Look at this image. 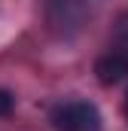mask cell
<instances>
[{
  "label": "cell",
  "mask_w": 128,
  "mask_h": 131,
  "mask_svg": "<svg viewBox=\"0 0 128 131\" xmlns=\"http://www.w3.org/2000/svg\"><path fill=\"white\" fill-rule=\"evenodd\" d=\"M52 128L55 131H104L101 113L89 101H61L52 107Z\"/></svg>",
  "instance_id": "cell-1"
},
{
  "label": "cell",
  "mask_w": 128,
  "mask_h": 131,
  "mask_svg": "<svg viewBox=\"0 0 128 131\" xmlns=\"http://www.w3.org/2000/svg\"><path fill=\"white\" fill-rule=\"evenodd\" d=\"M95 73H98V82L101 85H116V82H122L128 76V67L113 55V52H107V55H101L95 64Z\"/></svg>",
  "instance_id": "cell-2"
},
{
  "label": "cell",
  "mask_w": 128,
  "mask_h": 131,
  "mask_svg": "<svg viewBox=\"0 0 128 131\" xmlns=\"http://www.w3.org/2000/svg\"><path fill=\"white\" fill-rule=\"evenodd\" d=\"M110 52L128 67V12H122L113 25V49Z\"/></svg>",
  "instance_id": "cell-3"
},
{
  "label": "cell",
  "mask_w": 128,
  "mask_h": 131,
  "mask_svg": "<svg viewBox=\"0 0 128 131\" xmlns=\"http://www.w3.org/2000/svg\"><path fill=\"white\" fill-rule=\"evenodd\" d=\"M12 107H15V98H12L6 89H0V116H9Z\"/></svg>",
  "instance_id": "cell-4"
},
{
  "label": "cell",
  "mask_w": 128,
  "mask_h": 131,
  "mask_svg": "<svg viewBox=\"0 0 128 131\" xmlns=\"http://www.w3.org/2000/svg\"><path fill=\"white\" fill-rule=\"evenodd\" d=\"M125 116H128V95H125Z\"/></svg>",
  "instance_id": "cell-5"
}]
</instances>
